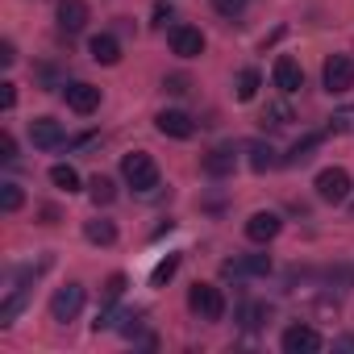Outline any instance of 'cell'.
I'll return each instance as SVG.
<instances>
[{"label": "cell", "mask_w": 354, "mask_h": 354, "mask_svg": "<svg viewBox=\"0 0 354 354\" xmlns=\"http://www.w3.org/2000/svg\"><path fill=\"white\" fill-rule=\"evenodd\" d=\"M121 180L133 188V192H154L158 188V167L146 150H129L121 158Z\"/></svg>", "instance_id": "cell-1"}, {"label": "cell", "mask_w": 354, "mask_h": 354, "mask_svg": "<svg viewBox=\"0 0 354 354\" xmlns=\"http://www.w3.org/2000/svg\"><path fill=\"white\" fill-rule=\"evenodd\" d=\"M188 308L201 321H221L225 317V292L217 283H192L188 288Z\"/></svg>", "instance_id": "cell-2"}, {"label": "cell", "mask_w": 354, "mask_h": 354, "mask_svg": "<svg viewBox=\"0 0 354 354\" xmlns=\"http://www.w3.org/2000/svg\"><path fill=\"white\" fill-rule=\"evenodd\" d=\"M313 188L325 205H346L350 201V171L346 167H325V171H317Z\"/></svg>", "instance_id": "cell-3"}, {"label": "cell", "mask_w": 354, "mask_h": 354, "mask_svg": "<svg viewBox=\"0 0 354 354\" xmlns=\"http://www.w3.org/2000/svg\"><path fill=\"white\" fill-rule=\"evenodd\" d=\"M321 84H325L329 96L350 92V88H354V59H350V55H329L325 67H321Z\"/></svg>", "instance_id": "cell-4"}, {"label": "cell", "mask_w": 354, "mask_h": 354, "mask_svg": "<svg viewBox=\"0 0 354 354\" xmlns=\"http://www.w3.org/2000/svg\"><path fill=\"white\" fill-rule=\"evenodd\" d=\"M84 283H63L55 296H50V317L59 321V325H71L80 313H84Z\"/></svg>", "instance_id": "cell-5"}, {"label": "cell", "mask_w": 354, "mask_h": 354, "mask_svg": "<svg viewBox=\"0 0 354 354\" xmlns=\"http://www.w3.org/2000/svg\"><path fill=\"white\" fill-rule=\"evenodd\" d=\"M63 100H67L71 113L92 117V113L100 109V88H92V84H84V80H71V84H63Z\"/></svg>", "instance_id": "cell-6"}, {"label": "cell", "mask_w": 354, "mask_h": 354, "mask_svg": "<svg viewBox=\"0 0 354 354\" xmlns=\"http://www.w3.org/2000/svg\"><path fill=\"white\" fill-rule=\"evenodd\" d=\"M167 42H171V55H180V59H201L205 55V34L196 26H171Z\"/></svg>", "instance_id": "cell-7"}, {"label": "cell", "mask_w": 354, "mask_h": 354, "mask_svg": "<svg viewBox=\"0 0 354 354\" xmlns=\"http://www.w3.org/2000/svg\"><path fill=\"white\" fill-rule=\"evenodd\" d=\"M271 80H275V88H279L283 96H296V92L304 88V71H300V63H296L292 55H279V59H275Z\"/></svg>", "instance_id": "cell-8"}, {"label": "cell", "mask_w": 354, "mask_h": 354, "mask_svg": "<svg viewBox=\"0 0 354 354\" xmlns=\"http://www.w3.org/2000/svg\"><path fill=\"white\" fill-rule=\"evenodd\" d=\"M321 346H325V337L313 325H288L283 329V350L288 354H317Z\"/></svg>", "instance_id": "cell-9"}, {"label": "cell", "mask_w": 354, "mask_h": 354, "mask_svg": "<svg viewBox=\"0 0 354 354\" xmlns=\"http://www.w3.org/2000/svg\"><path fill=\"white\" fill-rule=\"evenodd\" d=\"M154 129L162 133V138H192L196 133V121L188 117V113H180V109H162L158 117H154Z\"/></svg>", "instance_id": "cell-10"}, {"label": "cell", "mask_w": 354, "mask_h": 354, "mask_svg": "<svg viewBox=\"0 0 354 354\" xmlns=\"http://www.w3.org/2000/svg\"><path fill=\"white\" fill-rule=\"evenodd\" d=\"M279 230H283L279 213H250V221H246V238H250L254 246L275 242V238H279Z\"/></svg>", "instance_id": "cell-11"}, {"label": "cell", "mask_w": 354, "mask_h": 354, "mask_svg": "<svg viewBox=\"0 0 354 354\" xmlns=\"http://www.w3.org/2000/svg\"><path fill=\"white\" fill-rule=\"evenodd\" d=\"M221 275H225V279L271 275V254H242V259H230V263H221Z\"/></svg>", "instance_id": "cell-12"}, {"label": "cell", "mask_w": 354, "mask_h": 354, "mask_svg": "<svg viewBox=\"0 0 354 354\" xmlns=\"http://www.w3.org/2000/svg\"><path fill=\"white\" fill-rule=\"evenodd\" d=\"M55 17H59V30H63V34H80L92 13H88V0H59Z\"/></svg>", "instance_id": "cell-13"}, {"label": "cell", "mask_w": 354, "mask_h": 354, "mask_svg": "<svg viewBox=\"0 0 354 354\" xmlns=\"http://www.w3.org/2000/svg\"><path fill=\"white\" fill-rule=\"evenodd\" d=\"M234 167H238L234 146H213V150L201 158V171H205V175H213V180H225V175H234Z\"/></svg>", "instance_id": "cell-14"}, {"label": "cell", "mask_w": 354, "mask_h": 354, "mask_svg": "<svg viewBox=\"0 0 354 354\" xmlns=\"http://www.w3.org/2000/svg\"><path fill=\"white\" fill-rule=\"evenodd\" d=\"M30 142L38 150H55V146H63V125L55 117H34L30 121Z\"/></svg>", "instance_id": "cell-15"}, {"label": "cell", "mask_w": 354, "mask_h": 354, "mask_svg": "<svg viewBox=\"0 0 354 354\" xmlns=\"http://www.w3.org/2000/svg\"><path fill=\"white\" fill-rule=\"evenodd\" d=\"M88 50H92V59L104 63V67H117V63H121V42H117L113 34H96V38L88 42Z\"/></svg>", "instance_id": "cell-16"}, {"label": "cell", "mask_w": 354, "mask_h": 354, "mask_svg": "<svg viewBox=\"0 0 354 354\" xmlns=\"http://www.w3.org/2000/svg\"><path fill=\"white\" fill-rule=\"evenodd\" d=\"M84 238H88L92 246H113V242H117V225L104 221V217H92V221H84Z\"/></svg>", "instance_id": "cell-17"}, {"label": "cell", "mask_w": 354, "mask_h": 354, "mask_svg": "<svg viewBox=\"0 0 354 354\" xmlns=\"http://www.w3.org/2000/svg\"><path fill=\"white\" fill-rule=\"evenodd\" d=\"M88 196H92L96 209H109L117 201V184L109 180V175H92V180H88Z\"/></svg>", "instance_id": "cell-18"}, {"label": "cell", "mask_w": 354, "mask_h": 354, "mask_svg": "<svg viewBox=\"0 0 354 354\" xmlns=\"http://www.w3.org/2000/svg\"><path fill=\"white\" fill-rule=\"evenodd\" d=\"M321 142H325L321 133H304V138H300V142H296V146L283 154V162H288V167H300V162H308V158H313V150H317Z\"/></svg>", "instance_id": "cell-19"}, {"label": "cell", "mask_w": 354, "mask_h": 354, "mask_svg": "<svg viewBox=\"0 0 354 354\" xmlns=\"http://www.w3.org/2000/svg\"><path fill=\"white\" fill-rule=\"evenodd\" d=\"M246 154H250V171H271L275 162H283V158H275V150L267 146V142H246Z\"/></svg>", "instance_id": "cell-20"}, {"label": "cell", "mask_w": 354, "mask_h": 354, "mask_svg": "<svg viewBox=\"0 0 354 354\" xmlns=\"http://www.w3.org/2000/svg\"><path fill=\"white\" fill-rule=\"evenodd\" d=\"M50 184L63 188V192H80V171H75L71 162H55V167H50Z\"/></svg>", "instance_id": "cell-21"}, {"label": "cell", "mask_w": 354, "mask_h": 354, "mask_svg": "<svg viewBox=\"0 0 354 354\" xmlns=\"http://www.w3.org/2000/svg\"><path fill=\"white\" fill-rule=\"evenodd\" d=\"M267 317H271V308H267V304H242V313H238L242 329H263V325H267Z\"/></svg>", "instance_id": "cell-22"}, {"label": "cell", "mask_w": 354, "mask_h": 354, "mask_svg": "<svg viewBox=\"0 0 354 354\" xmlns=\"http://www.w3.org/2000/svg\"><path fill=\"white\" fill-rule=\"evenodd\" d=\"M21 308H26V288H17V292H13V296L5 300V304H0V325L9 329V325H13V321L21 317Z\"/></svg>", "instance_id": "cell-23"}, {"label": "cell", "mask_w": 354, "mask_h": 354, "mask_svg": "<svg viewBox=\"0 0 354 354\" xmlns=\"http://www.w3.org/2000/svg\"><path fill=\"white\" fill-rule=\"evenodd\" d=\"M259 88H263V75H259L254 67H246V71L238 75V100H254Z\"/></svg>", "instance_id": "cell-24"}, {"label": "cell", "mask_w": 354, "mask_h": 354, "mask_svg": "<svg viewBox=\"0 0 354 354\" xmlns=\"http://www.w3.org/2000/svg\"><path fill=\"white\" fill-rule=\"evenodd\" d=\"M180 271V254H167L154 271H150V288H162V283H171V275Z\"/></svg>", "instance_id": "cell-25"}, {"label": "cell", "mask_w": 354, "mask_h": 354, "mask_svg": "<svg viewBox=\"0 0 354 354\" xmlns=\"http://www.w3.org/2000/svg\"><path fill=\"white\" fill-rule=\"evenodd\" d=\"M21 205H26L21 184H0V209H5V213H17Z\"/></svg>", "instance_id": "cell-26"}, {"label": "cell", "mask_w": 354, "mask_h": 354, "mask_svg": "<svg viewBox=\"0 0 354 354\" xmlns=\"http://www.w3.org/2000/svg\"><path fill=\"white\" fill-rule=\"evenodd\" d=\"M288 121H296V117H292V109H288L283 100H275V104H267V109H263V125L279 129V125H288Z\"/></svg>", "instance_id": "cell-27"}, {"label": "cell", "mask_w": 354, "mask_h": 354, "mask_svg": "<svg viewBox=\"0 0 354 354\" xmlns=\"http://www.w3.org/2000/svg\"><path fill=\"white\" fill-rule=\"evenodd\" d=\"M117 321H121V308H117V300H104V304H100V313H96V321H92V329L100 333V329H113Z\"/></svg>", "instance_id": "cell-28"}, {"label": "cell", "mask_w": 354, "mask_h": 354, "mask_svg": "<svg viewBox=\"0 0 354 354\" xmlns=\"http://www.w3.org/2000/svg\"><path fill=\"white\" fill-rule=\"evenodd\" d=\"M213 9H217L221 17H230V21H238V17L246 13V0H213Z\"/></svg>", "instance_id": "cell-29"}, {"label": "cell", "mask_w": 354, "mask_h": 354, "mask_svg": "<svg viewBox=\"0 0 354 354\" xmlns=\"http://www.w3.org/2000/svg\"><path fill=\"white\" fill-rule=\"evenodd\" d=\"M329 129H333V133H354V109L333 113V117H329Z\"/></svg>", "instance_id": "cell-30"}, {"label": "cell", "mask_w": 354, "mask_h": 354, "mask_svg": "<svg viewBox=\"0 0 354 354\" xmlns=\"http://www.w3.org/2000/svg\"><path fill=\"white\" fill-rule=\"evenodd\" d=\"M125 283H129V279H125L121 271H113V275L104 279V300H121V292H125Z\"/></svg>", "instance_id": "cell-31"}, {"label": "cell", "mask_w": 354, "mask_h": 354, "mask_svg": "<svg viewBox=\"0 0 354 354\" xmlns=\"http://www.w3.org/2000/svg\"><path fill=\"white\" fill-rule=\"evenodd\" d=\"M188 88H192L188 75H167V80H162V92H171V96H184Z\"/></svg>", "instance_id": "cell-32"}, {"label": "cell", "mask_w": 354, "mask_h": 354, "mask_svg": "<svg viewBox=\"0 0 354 354\" xmlns=\"http://www.w3.org/2000/svg\"><path fill=\"white\" fill-rule=\"evenodd\" d=\"M0 158H5V162L17 158V138L13 133H0Z\"/></svg>", "instance_id": "cell-33"}, {"label": "cell", "mask_w": 354, "mask_h": 354, "mask_svg": "<svg viewBox=\"0 0 354 354\" xmlns=\"http://www.w3.org/2000/svg\"><path fill=\"white\" fill-rule=\"evenodd\" d=\"M13 104H17V84L5 80V84H0V109H13Z\"/></svg>", "instance_id": "cell-34"}, {"label": "cell", "mask_w": 354, "mask_h": 354, "mask_svg": "<svg viewBox=\"0 0 354 354\" xmlns=\"http://www.w3.org/2000/svg\"><path fill=\"white\" fill-rule=\"evenodd\" d=\"M17 63V46L13 42H0V67H13Z\"/></svg>", "instance_id": "cell-35"}, {"label": "cell", "mask_w": 354, "mask_h": 354, "mask_svg": "<svg viewBox=\"0 0 354 354\" xmlns=\"http://www.w3.org/2000/svg\"><path fill=\"white\" fill-rule=\"evenodd\" d=\"M167 21H175L171 5H154V26H167Z\"/></svg>", "instance_id": "cell-36"}, {"label": "cell", "mask_w": 354, "mask_h": 354, "mask_svg": "<svg viewBox=\"0 0 354 354\" xmlns=\"http://www.w3.org/2000/svg\"><path fill=\"white\" fill-rule=\"evenodd\" d=\"M333 346H337V350H354V337H337Z\"/></svg>", "instance_id": "cell-37"}]
</instances>
